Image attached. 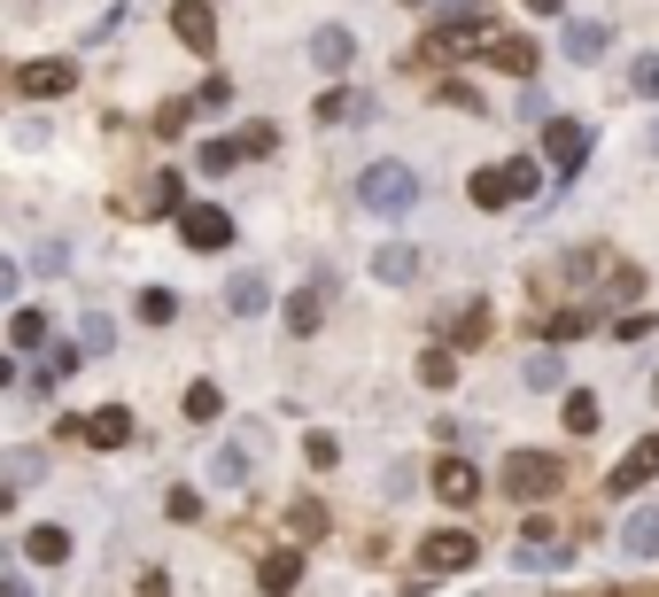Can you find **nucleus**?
Here are the masks:
<instances>
[{"mask_svg":"<svg viewBox=\"0 0 659 597\" xmlns=\"http://www.w3.org/2000/svg\"><path fill=\"white\" fill-rule=\"evenodd\" d=\"M9 381H16V365H9V358H0V388H9Z\"/></svg>","mask_w":659,"mask_h":597,"instance_id":"41","label":"nucleus"},{"mask_svg":"<svg viewBox=\"0 0 659 597\" xmlns=\"http://www.w3.org/2000/svg\"><path fill=\"white\" fill-rule=\"evenodd\" d=\"M140 318H148V326H172V318H179V295H172V288H140Z\"/></svg>","mask_w":659,"mask_h":597,"instance_id":"27","label":"nucleus"},{"mask_svg":"<svg viewBox=\"0 0 659 597\" xmlns=\"http://www.w3.org/2000/svg\"><path fill=\"white\" fill-rule=\"evenodd\" d=\"M435 496H443V504H473V496H481V473H473L466 458H443V466H435Z\"/></svg>","mask_w":659,"mask_h":597,"instance_id":"13","label":"nucleus"},{"mask_svg":"<svg viewBox=\"0 0 659 597\" xmlns=\"http://www.w3.org/2000/svg\"><path fill=\"white\" fill-rule=\"evenodd\" d=\"M481 62L489 70H513V78H536V39H520V32H497L481 47Z\"/></svg>","mask_w":659,"mask_h":597,"instance_id":"7","label":"nucleus"},{"mask_svg":"<svg viewBox=\"0 0 659 597\" xmlns=\"http://www.w3.org/2000/svg\"><path fill=\"white\" fill-rule=\"evenodd\" d=\"M420 381H427V388H450V381H458V358H450V350H427V358H420Z\"/></svg>","mask_w":659,"mask_h":597,"instance_id":"29","label":"nucleus"},{"mask_svg":"<svg viewBox=\"0 0 659 597\" xmlns=\"http://www.w3.org/2000/svg\"><path fill=\"white\" fill-rule=\"evenodd\" d=\"M225 489H240V473H249V466H240V450H217V466H210Z\"/></svg>","mask_w":659,"mask_h":597,"instance_id":"36","label":"nucleus"},{"mask_svg":"<svg viewBox=\"0 0 659 597\" xmlns=\"http://www.w3.org/2000/svg\"><path fill=\"white\" fill-rule=\"evenodd\" d=\"M443 102H458V109H481V94H473L466 78H443Z\"/></svg>","mask_w":659,"mask_h":597,"instance_id":"37","label":"nucleus"},{"mask_svg":"<svg viewBox=\"0 0 659 597\" xmlns=\"http://www.w3.org/2000/svg\"><path fill=\"white\" fill-rule=\"evenodd\" d=\"M233 163H240V140H210L202 148V171H233Z\"/></svg>","mask_w":659,"mask_h":597,"instance_id":"32","label":"nucleus"},{"mask_svg":"<svg viewBox=\"0 0 659 597\" xmlns=\"http://www.w3.org/2000/svg\"><path fill=\"white\" fill-rule=\"evenodd\" d=\"M70 78H78V70L47 55V62H24V70H16V94H32V102H47V94H70Z\"/></svg>","mask_w":659,"mask_h":597,"instance_id":"8","label":"nucleus"},{"mask_svg":"<svg viewBox=\"0 0 659 597\" xmlns=\"http://www.w3.org/2000/svg\"><path fill=\"white\" fill-rule=\"evenodd\" d=\"M373 117V94H357V85H350V94H326L318 102V125H365Z\"/></svg>","mask_w":659,"mask_h":597,"instance_id":"18","label":"nucleus"},{"mask_svg":"<svg viewBox=\"0 0 659 597\" xmlns=\"http://www.w3.org/2000/svg\"><path fill=\"white\" fill-rule=\"evenodd\" d=\"M318 295H326V280H310L303 295H287V333H318V311H326Z\"/></svg>","mask_w":659,"mask_h":597,"instance_id":"20","label":"nucleus"},{"mask_svg":"<svg viewBox=\"0 0 659 597\" xmlns=\"http://www.w3.org/2000/svg\"><path fill=\"white\" fill-rule=\"evenodd\" d=\"M32 265H39V272H47V280H55V272H70V248H62V241H47V248H39V256H32Z\"/></svg>","mask_w":659,"mask_h":597,"instance_id":"34","label":"nucleus"},{"mask_svg":"<svg viewBox=\"0 0 659 597\" xmlns=\"http://www.w3.org/2000/svg\"><path fill=\"white\" fill-rule=\"evenodd\" d=\"M621 551L628 559H659V504H636L621 520Z\"/></svg>","mask_w":659,"mask_h":597,"instance_id":"10","label":"nucleus"},{"mask_svg":"<svg viewBox=\"0 0 659 597\" xmlns=\"http://www.w3.org/2000/svg\"><path fill=\"white\" fill-rule=\"evenodd\" d=\"M109 341H117V326H109L102 311H86V318H78V350H86V358H102Z\"/></svg>","mask_w":659,"mask_h":597,"instance_id":"26","label":"nucleus"},{"mask_svg":"<svg viewBox=\"0 0 659 597\" xmlns=\"http://www.w3.org/2000/svg\"><path fill=\"white\" fill-rule=\"evenodd\" d=\"M357 202L373 218H403V210H420V171L411 163H373L365 179H357Z\"/></svg>","mask_w":659,"mask_h":597,"instance_id":"1","label":"nucleus"},{"mask_svg":"<svg viewBox=\"0 0 659 597\" xmlns=\"http://www.w3.org/2000/svg\"><path fill=\"white\" fill-rule=\"evenodd\" d=\"M310 62H318V70H350V62H357V39H350V24H318V39H310Z\"/></svg>","mask_w":659,"mask_h":597,"instance_id":"11","label":"nucleus"},{"mask_svg":"<svg viewBox=\"0 0 659 597\" xmlns=\"http://www.w3.org/2000/svg\"><path fill=\"white\" fill-rule=\"evenodd\" d=\"M24 551H32L39 566H62V559H70V536H62V528H32V536H24Z\"/></svg>","mask_w":659,"mask_h":597,"instance_id":"24","label":"nucleus"},{"mask_svg":"<svg viewBox=\"0 0 659 597\" xmlns=\"http://www.w3.org/2000/svg\"><path fill=\"white\" fill-rule=\"evenodd\" d=\"M505 24L497 16H481V9H450L443 24H435V39H427V55H481L489 39H497Z\"/></svg>","mask_w":659,"mask_h":597,"instance_id":"4","label":"nucleus"},{"mask_svg":"<svg viewBox=\"0 0 659 597\" xmlns=\"http://www.w3.org/2000/svg\"><path fill=\"white\" fill-rule=\"evenodd\" d=\"M543 155L574 179V171H582V155H590V125H582V117H551V125H543Z\"/></svg>","mask_w":659,"mask_h":597,"instance_id":"6","label":"nucleus"},{"mask_svg":"<svg viewBox=\"0 0 659 597\" xmlns=\"http://www.w3.org/2000/svg\"><path fill=\"white\" fill-rule=\"evenodd\" d=\"M651 473H659V435H644V443H636V450H628V458L613 466V489L628 496V489H644Z\"/></svg>","mask_w":659,"mask_h":597,"instance_id":"14","label":"nucleus"},{"mask_svg":"<svg viewBox=\"0 0 659 597\" xmlns=\"http://www.w3.org/2000/svg\"><path fill=\"white\" fill-rule=\"evenodd\" d=\"M566 435H598V396H590V388L566 396Z\"/></svg>","mask_w":659,"mask_h":597,"instance_id":"25","label":"nucleus"},{"mask_svg":"<svg viewBox=\"0 0 659 597\" xmlns=\"http://www.w3.org/2000/svg\"><path fill=\"white\" fill-rule=\"evenodd\" d=\"M172 32H179L195 55H210V47H217V24H210V9H202V0H179V9H172Z\"/></svg>","mask_w":659,"mask_h":597,"instance_id":"12","label":"nucleus"},{"mask_svg":"<svg viewBox=\"0 0 659 597\" xmlns=\"http://www.w3.org/2000/svg\"><path fill=\"white\" fill-rule=\"evenodd\" d=\"M225 303H233L240 318H257V311L272 303V280H264V272H233V280H225Z\"/></svg>","mask_w":659,"mask_h":597,"instance_id":"16","label":"nucleus"},{"mask_svg":"<svg viewBox=\"0 0 659 597\" xmlns=\"http://www.w3.org/2000/svg\"><path fill=\"white\" fill-rule=\"evenodd\" d=\"M373 272H380L388 288H403V280H420V248H411V241H388V248L373 256Z\"/></svg>","mask_w":659,"mask_h":597,"instance_id":"17","label":"nucleus"},{"mask_svg":"<svg viewBox=\"0 0 659 597\" xmlns=\"http://www.w3.org/2000/svg\"><path fill=\"white\" fill-rule=\"evenodd\" d=\"M172 202H179V179H148L125 210H132V218H155V210H172Z\"/></svg>","mask_w":659,"mask_h":597,"instance_id":"22","label":"nucleus"},{"mask_svg":"<svg viewBox=\"0 0 659 597\" xmlns=\"http://www.w3.org/2000/svg\"><path fill=\"white\" fill-rule=\"evenodd\" d=\"M651 396H659V381H651Z\"/></svg>","mask_w":659,"mask_h":597,"instance_id":"43","label":"nucleus"},{"mask_svg":"<svg viewBox=\"0 0 659 597\" xmlns=\"http://www.w3.org/2000/svg\"><path fill=\"white\" fill-rule=\"evenodd\" d=\"M558 489H566V466H558L551 450H505V496L543 504V496H558Z\"/></svg>","mask_w":659,"mask_h":597,"instance_id":"2","label":"nucleus"},{"mask_svg":"<svg viewBox=\"0 0 659 597\" xmlns=\"http://www.w3.org/2000/svg\"><path fill=\"white\" fill-rule=\"evenodd\" d=\"M590 326H598L590 311H558V318H551V341H574V333H590Z\"/></svg>","mask_w":659,"mask_h":597,"instance_id":"31","label":"nucleus"},{"mask_svg":"<svg viewBox=\"0 0 659 597\" xmlns=\"http://www.w3.org/2000/svg\"><path fill=\"white\" fill-rule=\"evenodd\" d=\"M520 373H528V388H566V358H558V350H536Z\"/></svg>","mask_w":659,"mask_h":597,"instance_id":"23","label":"nucleus"},{"mask_svg":"<svg viewBox=\"0 0 659 597\" xmlns=\"http://www.w3.org/2000/svg\"><path fill=\"white\" fill-rule=\"evenodd\" d=\"M9 341H16V350H39V341H47V311H16L9 318Z\"/></svg>","mask_w":659,"mask_h":597,"instance_id":"28","label":"nucleus"},{"mask_svg":"<svg viewBox=\"0 0 659 597\" xmlns=\"http://www.w3.org/2000/svg\"><path fill=\"white\" fill-rule=\"evenodd\" d=\"M179 241L202 248V256H217V248L233 241V218H225L217 202H187V210H179Z\"/></svg>","mask_w":659,"mask_h":597,"instance_id":"5","label":"nucleus"},{"mask_svg":"<svg viewBox=\"0 0 659 597\" xmlns=\"http://www.w3.org/2000/svg\"><path fill=\"white\" fill-rule=\"evenodd\" d=\"M295 582H303V551H272L257 566V589H295Z\"/></svg>","mask_w":659,"mask_h":597,"instance_id":"21","label":"nucleus"},{"mask_svg":"<svg viewBox=\"0 0 659 597\" xmlns=\"http://www.w3.org/2000/svg\"><path fill=\"white\" fill-rule=\"evenodd\" d=\"M473 202H481V210L536 202V163H528V155H513V163H489V171H473Z\"/></svg>","mask_w":659,"mask_h":597,"instance_id":"3","label":"nucleus"},{"mask_svg":"<svg viewBox=\"0 0 659 597\" xmlns=\"http://www.w3.org/2000/svg\"><path fill=\"white\" fill-rule=\"evenodd\" d=\"M605 39H613V32H605L598 16H582V24H566V55H574V62H598V55H605Z\"/></svg>","mask_w":659,"mask_h":597,"instance_id":"19","label":"nucleus"},{"mask_svg":"<svg viewBox=\"0 0 659 597\" xmlns=\"http://www.w3.org/2000/svg\"><path fill=\"white\" fill-rule=\"evenodd\" d=\"M163 512H172V520H195V512H202V496H195V489H172V504H163Z\"/></svg>","mask_w":659,"mask_h":597,"instance_id":"38","label":"nucleus"},{"mask_svg":"<svg viewBox=\"0 0 659 597\" xmlns=\"http://www.w3.org/2000/svg\"><path fill=\"white\" fill-rule=\"evenodd\" d=\"M86 443H94V450H125V443H132V411H125V403L94 411V419H86Z\"/></svg>","mask_w":659,"mask_h":597,"instance_id":"15","label":"nucleus"},{"mask_svg":"<svg viewBox=\"0 0 659 597\" xmlns=\"http://www.w3.org/2000/svg\"><path fill=\"white\" fill-rule=\"evenodd\" d=\"M16 280H24V272L9 265V256H0V303H16Z\"/></svg>","mask_w":659,"mask_h":597,"instance_id":"39","label":"nucleus"},{"mask_svg":"<svg viewBox=\"0 0 659 597\" xmlns=\"http://www.w3.org/2000/svg\"><path fill=\"white\" fill-rule=\"evenodd\" d=\"M303 458H310V466H334V458H342V443H334V435H310V443H303Z\"/></svg>","mask_w":659,"mask_h":597,"instance_id":"35","label":"nucleus"},{"mask_svg":"<svg viewBox=\"0 0 659 597\" xmlns=\"http://www.w3.org/2000/svg\"><path fill=\"white\" fill-rule=\"evenodd\" d=\"M628 94H659V55H644V62L628 70Z\"/></svg>","mask_w":659,"mask_h":597,"instance_id":"33","label":"nucleus"},{"mask_svg":"<svg viewBox=\"0 0 659 597\" xmlns=\"http://www.w3.org/2000/svg\"><path fill=\"white\" fill-rule=\"evenodd\" d=\"M217 411H225L217 381H195V388H187V419H217Z\"/></svg>","mask_w":659,"mask_h":597,"instance_id":"30","label":"nucleus"},{"mask_svg":"<svg viewBox=\"0 0 659 597\" xmlns=\"http://www.w3.org/2000/svg\"><path fill=\"white\" fill-rule=\"evenodd\" d=\"M651 148H659V125H651Z\"/></svg>","mask_w":659,"mask_h":597,"instance_id":"42","label":"nucleus"},{"mask_svg":"<svg viewBox=\"0 0 659 597\" xmlns=\"http://www.w3.org/2000/svg\"><path fill=\"white\" fill-rule=\"evenodd\" d=\"M473 551H481L473 536H427V543H420L427 574H466V566H473Z\"/></svg>","mask_w":659,"mask_h":597,"instance_id":"9","label":"nucleus"},{"mask_svg":"<svg viewBox=\"0 0 659 597\" xmlns=\"http://www.w3.org/2000/svg\"><path fill=\"white\" fill-rule=\"evenodd\" d=\"M528 9H536V16H566V0H528Z\"/></svg>","mask_w":659,"mask_h":597,"instance_id":"40","label":"nucleus"}]
</instances>
